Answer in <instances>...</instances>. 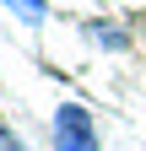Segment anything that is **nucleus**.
I'll return each instance as SVG.
<instances>
[{
    "label": "nucleus",
    "instance_id": "f257e3e1",
    "mask_svg": "<svg viewBox=\"0 0 146 151\" xmlns=\"http://www.w3.org/2000/svg\"><path fill=\"white\" fill-rule=\"evenodd\" d=\"M54 151H103L98 124L81 103H60L54 108Z\"/></svg>",
    "mask_w": 146,
    "mask_h": 151
},
{
    "label": "nucleus",
    "instance_id": "f03ea898",
    "mask_svg": "<svg viewBox=\"0 0 146 151\" xmlns=\"http://www.w3.org/2000/svg\"><path fill=\"white\" fill-rule=\"evenodd\" d=\"M16 22H27V27H43L49 22V0H0Z\"/></svg>",
    "mask_w": 146,
    "mask_h": 151
},
{
    "label": "nucleus",
    "instance_id": "7ed1b4c3",
    "mask_svg": "<svg viewBox=\"0 0 146 151\" xmlns=\"http://www.w3.org/2000/svg\"><path fill=\"white\" fill-rule=\"evenodd\" d=\"M92 38H98V43H108V49H124V38H119V32H108V27H103V22H98V27H92Z\"/></svg>",
    "mask_w": 146,
    "mask_h": 151
},
{
    "label": "nucleus",
    "instance_id": "20e7f679",
    "mask_svg": "<svg viewBox=\"0 0 146 151\" xmlns=\"http://www.w3.org/2000/svg\"><path fill=\"white\" fill-rule=\"evenodd\" d=\"M0 151H27V146H22V140H16V135H11V129H6V124H0Z\"/></svg>",
    "mask_w": 146,
    "mask_h": 151
}]
</instances>
